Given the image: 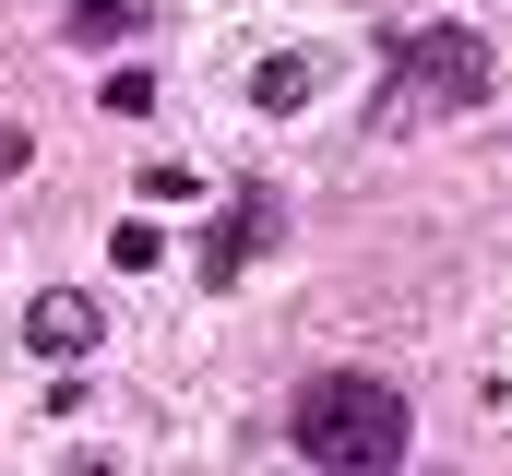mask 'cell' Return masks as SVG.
Segmentation results:
<instances>
[{"instance_id": "obj_3", "label": "cell", "mask_w": 512, "mask_h": 476, "mask_svg": "<svg viewBox=\"0 0 512 476\" xmlns=\"http://www.w3.org/2000/svg\"><path fill=\"white\" fill-rule=\"evenodd\" d=\"M274 227H286V191H274V179H251V191L203 227V286H239L262 250H274Z\"/></svg>"}, {"instance_id": "obj_4", "label": "cell", "mask_w": 512, "mask_h": 476, "mask_svg": "<svg viewBox=\"0 0 512 476\" xmlns=\"http://www.w3.org/2000/svg\"><path fill=\"white\" fill-rule=\"evenodd\" d=\"M96 334H108V322H96V298H84V286L24 298V346H36V357H60V369H72V357H96Z\"/></svg>"}, {"instance_id": "obj_7", "label": "cell", "mask_w": 512, "mask_h": 476, "mask_svg": "<svg viewBox=\"0 0 512 476\" xmlns=\"http://www.w3.org/2000/svg\"><path fill=\"white\" fill-rule=\"evenodd\" d=\"M108 262H120V274H155V262H167V238H155V227H143V215H131V227L108 238Z\"/></svg>"}, {"instance_id": "obj_8", "label": "cell", "mask_w": 512, "mask_h": 476, "mask_svg": "<svg viewBox=\"0 0 512 476\" xmlns=\"http://www.w3.org/2000/svg\"><path fill=\"white\" fill-rule=\"evenodd\" d=\"M24 167H36V131H24V119H0V179H24Z\"/></svg>"}, {"instance_id": "obj_5", "label": "cell", "mask_w": 512, "mask_h": 476, "mask_svg": "<svg viewBox=\"0 0 512 476\" xmlns=\"http://www.w3.org/2000/svg\"><path fill=\"white\" fill-rule=\"evenodd\" d=\"M155 24V0H72V48H120Z\"/></svg>"}, {"instance_id": "obj_6", "label": "cell", "mask_w": 512, "mask_h": 476, "mask_svg": "<svg viewBox=\"0 0 512 476\" xmlns=\"http://www.w3.org/2000/svg\"><path fill=\"white\" fill-rule=\"evenodd\" d=\"M310 96H322V60H262V72H251V108H274V119L310 108Z\"/></svg>"}, {"instance_id": "obj_9", "label": "cell", "mask_w": 512, "mask_h": 476, "mask_svg": "<svg viewBox=\"0 0 512 476\" xmlns=\"http://www.w3.org/2000/svg\"><path fill=\"white\" fill-rule=\"evenodd\" d=\"M60 476H120V465H108V453H96V465H60Z\"/></svg>"}, {"instance_id": "obj_1", "label": "cell", "mask_w": 512, "mask_h": 476, "mask_svg": "<svg viewBox=\"0 0 512 476\" xmlns=\"http://www.w3.org/2000/svg\"><path fill=\"white\" fill-rule=\"evenodd\" d=\"M286 441L310 476H393L405 465V393L382 369H310L286 393Z\"/></svg>"}, {"instance_id": "obj_2", "label": "cell", "mask_w": 512, "mask_h": 476, "mask_svg": "<svg viewBox=\"0 0 512 476\" xmlns=\"http://www.w3.org/2000/svg\"><path fill=\"white\" fill-rule=\"evenodd\" d=\"M489 84H501V60H489V36H477V24H417V36L382 60L370 131H382V143H405V131H429V119H465Z\"/></svg>"}]
</instances>
